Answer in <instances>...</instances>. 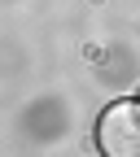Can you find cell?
Here are the masks:
<instances>
[{"mask_svg":"<svg viewBox=\"0 0 140 157\" xmlns=\"http://www.w3.org/2000/svg\"><path fill=\"white\" fill-rule=\"evenodd\" d=\"M101 157H140V101H114L96 122Z\"/></svg>","mask_w":140,"mask_h":157,"instance_id":"1","label":"cell"}]
</instances>
